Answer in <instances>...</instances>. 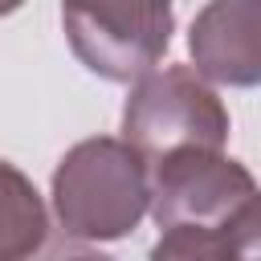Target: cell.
I'll list each match as a JSON object with an SVG mask.
<instances>
[{
	"mask_svg": "<svg viewBox=\"0 0 261 261\" xmlns=\"http://www.w3.org/2000/svg\"><path fill=\"white\" fill-rule=\"evenodd\" d=\"M53 241L49 208L37 184L8 159H0V261H33Z\"/></svg>",
	"mask_w": 261,
	"mask_h": 261,
	"instance_id": "6",
	"label": "cell"
},
{
	"mask_svg": "<svg viewBox=\"0 0 261 261\" xmlns=\"http://www.w3.org/2000/svg\"><path fill=\"white\" fill-rule=\"evenodd\" d=\"M73 57L106 82H139L171 45V0H61Z\"/></svg>",
	"mask_w": 261,
	"mask_h": 261,
	"instance_id": "3",
	"label": "cell"
},
{
	"mask_svg": "<svg viewBox=\"0 0 261 261\" xmlns=\"http://www.w3.org/2000/svg\"><path fill=\"white\" fill-rule=\"evenodd\" d=\"M20 4H24V0H0V16H12Z\"/></svg>",
	"mask_w": 261,
	"mask_h": 261,
	"instance_id": "9",
	"label": "cell"
},
{
	"mask_svg": "<svg viewBox=\"0 0 261 261\" xmlns=\"http://www.w3.org/2000/svg\"><path fill=\"white\" fill-rule=\"evenodd\" d=\"M188 53L216 86H261V0H208L188 29Z\"/></svg>",
	"mask_w": 261,
	"mask_h": 261,
	"instance_id": "5",
	"label": "cell"
},
{
	"mask_svg": "<svg viewBox=\"0 0 261 261\" xmlns=\"http://www.w3.org/2000/svg\"><path fill=\"white\" fill-rule=\"evenodd\" d=\"M147 167H151V216L159 228L171 224L220 228L249 196L261 192L249 167L224 151H175Z\"/></svg>",
	"mask_w": 261,
	"mask_h": 261,
	"instance_id": "4",
	"label": "cell"
},
{
	"mask_svg": "<svg viewBox=\"0 0 261 261\" xmlns=\"http://www.w3.org/2000/svg\"><path fill=\"white\" fill-rule=\"evenodd\" d=\"M147 261H232V253H228L224 224L220 228L171 224V228H159V241L151 245Z\"/></svg>",
	"mask_w": 261,
	"mask_h": 261,
	"instance_id": "7",
	"label": "cell"
},
{
	"mask_svg": "<svg viewBox=\"0 0 261 261\" xmlns=\"http://www.w3.org/2000/svg\"><path fill=\"white\" fill-rule=\"evenodd\" d=\"M53 216L77 241H122L151 212V167L114 135L73 143L53 167Z\"/></svg>",
	"mask_w": 261,
	"mask_h": 261,
	"instance_id": "1",
	"label": "cell"
},
{
	"mask_svg": "<svg viewBox=\"0 0 261 261\" xmlns=\"http://www.w3.org/2000/svg\"><path fill=\"white\" fill-rule=\"evenodd\" d=\"M33 261H110V257H102L98 249H90L86 241H77V237H69V232H53V241H49Z\"/></svg>",
	"mask_w": 261,
	"mask_h": 261,
	"instance_id": "8",
	"label": "cell"
},
{
	"mask_svg": "<svg viewBox=\"0 0 261 261\" xmlns=\"http://www.w3.org/2000/svg\"><path fill=\"white\" fill-rule=\"evenodd\" d=\"M232 135L228 110L196 73V65H155L130 82L122 106V139L147 159L159 163L175 151H224Z\"/></svg>",
	"mask_w": 261,
	"mask_h": 261,
	"instance_id": "2",
	"label": "cell"
}]
</instances>
